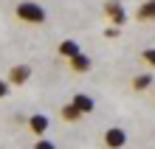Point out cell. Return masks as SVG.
Segmentation results:
<instances>
[{
    "instance_id": "obj_1",
    "label": "cell",
    "mask_w": 155,
    "mask_h": 149,
    "mask_svg": "<svg viewBox=\"0 0 155 149\" xmlns=\"http://www.w3.org/2000/svg\"><path fill=\"white\" fill-rule=\"evenodd\" d=\"M17 17H20L23 23L28 25H42L45 23V8L40 3H34V0H23V3H17Z\"/></svg>"
},
{
    "instance_id": "obj_2",
    "label": "cell",
    "mask_w": 155,
    "mask_h": 149,
    "mask_svg": "<svg viewBox=\"0 0 155 149\" xmlns=\"http://www.w3.org/2000/svg\"><path fill=\"white\" fill-rule=\"evenodd\" d=\"M48 127H51V121H48V115H42V113H34L28 118V129H31L34 135H45Z\"/></svg>"
},
{
    "instance_id": "obj_3",
    "label": "cell",
    "mask_w": 155,
    "mask_h": 149,
    "mask_svg": "<svg viewBox=\"0 0 155 149\" xmlns=\"http://www.w3.org/2000/svg\"><path fill=\"white\" fill-rule=\"evenodd\" d=\"M104 144H107V146H124V144H127V132H124L121 127L107 129V132H104Z\"/></svg>"
},
{
    "instance_id": "obj_4",
    "label": "cell",
    "mask_w": 155,
    "mask_h": 149,
    "mask_svg": "<svg viewBox=\"0 0 155 149\" xmlns=\"http://www.w3.org/2000/svg\"><path fill=\"white\" fill-rule=\"evenodd\" d=\"M8 79H12V85H25V82L31 79V68L28 65H14L12 73H8Z\"/></svg>"
},
{
    "instance_id": "obj_5",
    "label": "cell",
    "mask_w": 155,
    "mask_h": 149,
    "mask_svg": "<svg viewBox=\"0 0 155 149\" xmlns=\"http://www.w3.org/2000/svg\"><path fill=\"white\" fill-rule=\"evenodd\" d=\"M107 14L113 17V23H116V25L127 23V11H124V6H121V3H116V0H110V3H107Z\"/></svg>"
},
{
    "instance_id": "obj_6",
    "label": "cell",
    "mask_w": 155,
    "mask_h": 149,
    "mask_svg": "<svg viewBox=\"0 0 155 149\" xmlns=\"http://www.w3.org/2000/svg\"><path fill=\"white\" fill-rule=\"evenodd\" d=\"M74 104H76V110H79V113L82 115H85V113H93V99H87V96H82V93H76V96H74Z\"/></svg>"
},
{
    "instance_id": "obj_7",
    "label": "cell",
    "mask_w": 155,
    "mask_h": 149,
    "mask_svg": "<svg viewBox=\"0 0 155 149\" xmlns=\"http://www.w3.org/2000/svg\"><path fill=\"white\" fill-rule=\"evenodd\" d=\"M71 68H74V70H79V73H85V70H90V59L79 51L76 57H71Z\"/></svg>"
},
{
    "instance_id": "obj_8",
    "label": "cell",
    "mask_w": 155,
    "mask_h": 149,
    "mask_svg": "<svg viewBox=\"0 0 155 149\" xmlns=\"http://www.w3.org/2000/svg\"><path fill=\"white\" fill-rule=\"evenodd\" d=\"M138 20H155V0H144V3H141Z\"/></svg>"
},
{
    "instance_id": "obj_9",
    "label": "cell",
    "mask_w": 155,
    "mask_h": 149,
    "mask_svg": "<svg viewBox=\"0 0 155 149\" xmlns=\"http://www.w3.org/2000/svg\"><path fill=\"white\" fill-rule=\"evenodd\" d=\"M59 53H62V57H76V53H79V42H74V40H65V42H62L59 45Z\"/></svg>"
},
{
    "instance_id": "obj_10",
    "label": "cell",
    "mask_w": 155,
    "mask_h": 149,
    "mask_svg": "<svg viewBox=\"0 0 155 149\" xmlns=\"http://www.w3.org/2000/svg\"><path fill=\"white\" fill-rule=\"evenodd\" d=\"M82 113H79V110H76V104H74V101H71V104H65V107H62V118H65V121H76Z\"/></svg>"
},
{
    "instance_id": "obj_11",
    "label": "cell",
    "mask_w": 155,
    "mask_h": 149,
    "mask_svg": "<svg viewBox=\"0 0 155 149\" xmlns=\"http://www.w3.org/2000/svg\"><path fill=\"white\" fill-rule=\"evenodd\" d=\"M150 85H152V76H150V73H141V76L133 79V87L135 90H144V87H150Z\"/></svg>"
},
{
    "instance_id": "obj_12",
    "label": "cell",
    "mask_w": 155,
    "mask_h": 149,
    "mask_svg": "<svg viewBox=\"0 0 155 149\" xmlns=\"http://www.w3.org/2000/svg\"><path fill=\"white\" fill-rule=\"evenodd\" d=\"M141 57H144V62H147V65H152V68H155V48H147Z\"/></svg>"
},
{
    "instance_id": "obj_13",
    "label": "cell",
    "mask_w": 155,
    "mask_h": 149,
    "mask_svg": "<svg viewBox=\"0 0 155 149\" xmlns=\"http://www.w3.org/2000/svg\"><path fill=\"white\" fill-rule=\"evenodd\" d=\"M37 149H54V141H45L42 138V141H37Z\"/></svg>"
},
{
    "instance_id": "obj_14",
    "label": "cell",
    "mask_w": 155,
    "mask_h": 149,
    "mask_svg": "<svg viewBox=\"0 0 155 149\" xmlns=\"http://www.w3.org/2000/svg\"><path fill=\"white\" fill-rule=\"evenodd\" d=\"M3 96H8V82L0 79V99H3Z\"/></svg>"
}]
</instances>
